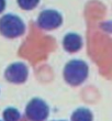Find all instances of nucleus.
<instances>
[{"label":"nucleus","mask_w":112,"mask_h":121,"mask_svg":"<svg viewBox=\"0 0 112 121\" xmlns=\"http://www.w3.org/2000/svg\"><path fill=\"white\" fill-rule=\"evenodd\" d=\"M87 76H88V66L83 60H71L64 68L65 80L73 86H77L83 83Z\"/></svg>","instance_id":"obj_1"},{"label":"nucleus","mask_w":112,"mask_h":121,"mask_svg":"<svg viewBox=\"0 0 112 121\" xmlns=\"http://www.w3.org/2000/svg\"><path fill=\"white\" fill-rule=\"evenodd\" d=\"M24 32V23L14 14H6L0 19V33L6 38H18Z\"/></svg>","instance_id":"obj_2"},{"label":"nucleus","mask_w":112,"mask_h":121,"mask_svg":"<svg viewBox=\"0 0 112 121\" xmlns=\"http://www.w3.org/2000/svg\"><path fill=\"white\" fill-rule=\"evenodd\" d=\"M25 112L30 120L43 121L48 115V107L43 100L34 98L28 104Z\"/></svg>","instance_id":"obj_3"},{"label":"nucleus","mask_w":112,"mask_h":121,"mask_svg":"<svg viewBox=\"0 0 112 121\" xmlns=\"http://www.w3.org/2000/svg\"><path fill=\"white\" fill-rule=\"evenodd\" d=\"M62 22H63L62 16L55 10H45L40 13L37 19L38 26L45 30L56 29L61 26Z\"/></svg>","instance_id":"obj_4"},{"label":"nucleus","mask_w":112,"mask_h":121,"mask_svg":"<svg viewBox=\"0 0 112 121\" xmlns=\"http://www.w3.org/2000/svg\"><path fill=\"white\" fill-rule=\"evenodd\" d=\"M4 76L10 83H24L28 78V67L23 63H13L6 69Z\"/></svg>","instance_id":"obj_5"},{"label":"nucleus","mask_w":112,"mask_h":121,"mask_svg":"<svg viewBox=\"0 0 112 121\" xmlns=\"http://www.w3.org/2000/svg\"><path fill=\"white\" fill-rule=\"evenodd\" d=\"M81 44H83L81 38L76 33H69L63 40L64 48L68 52H77L78 50H80Z\"/></svg>","instance_id":"obj_6"},{"label":"nucleus","mask_w":112,"mask_h":121,"mask_svg":"<svg viewBox=\"0 0 112 121\" xmlns=\"http://www.w3.org/2000/svg\"><path fill=\"white\" fill-rule=\"evenodd\" d=\"M73 121H91L92 120V115L88 109L80 108L77 109L76 111L73 113Z\"/></svg>","instance_id":"obj_7"},{"label":"nucleus","mask_w":112,"mask_h":121,"mask_svg":"<svg viewBox=\"0 0 112 121\" xmlns=\"http://www.w3.org/2000/svg\"><path fill=\"white\" fill-rule=\"evenodd\" d=\"M3 117L6 121H18L20 118V113L18 110L13 108H8L3 112Z\"/></svg>","instance_id":"obj_8"},{"label":"nucleus","mask_w":112,"mask_h":121,"mask_svg":"<svg viewBox=\"0 0 112 121\" xmlns=\"http://www.w3.org/2000/svg\"><path fill=\"white\" fill-rule=\"evenodd\" d=\"M19 6L24 10H32L34 9L38 3V0H18Z\"/></svg>","instance_id":"obj_9"},{"label":"nucleus","mask_w":112,"mask_h":121,"mask_svg":"<svg viewBox=\"0 0 112 121\" xmlns=\"http://www.w3.org/2000/svg\"><path fill=\"white\" fill-rule=\"evenodd\" d=\"M6 7V0H0V12H2Z\"/></svg>","instance_id":"obj_10"}]
</instances>
